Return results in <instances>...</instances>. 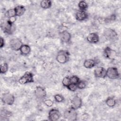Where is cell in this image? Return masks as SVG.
I'll return each instance as SVG.
<instances>
[{
    "label": "cell",
    "instance_id": "6da1fadb",
    "mask_svg": "<svg viewBox=\"0 0 121 121\" xmlns=\"http://www.w3.org/2000/svg\"><path fill=\"white\" fill-rule=\"evenodd\" d=\"M0 27L2 31L8 35H12L16 29V26L14 22L9 19L1 23Z\"/></svg>",
    "mask_w": 121,
    "mask_h": 121
},
{
    "label": "cell",
    "instance_id": "7a4b0ae2",
    "mask_svg": "<svg viewBox=\"0 0 121 121\" xmlns=\"http://www.w3.org/2000/svg\"><path fill=\"white\" fill-rule=\"evenodd\" d=\"M77 112L76 110L71 106L67 108L63 113V117L68 121H74L77 119Z\"/></svg>",
    "mask_w": 121,
    "mask_h": 121
},
{
    "label": "cell",
    "instance_id": "3957f363",
    "mask_svg": "<svg viewBox=\"0 0 121 121\" xmlns=\"http://www.w3.org/2000/svg\"><path fill=\"white\" fill-rule=\"evenodd\" d=\"M69 53L68 51L61 50L59 51L56 55V60L60 64H64L69 60Z\"/></svg>",
    "mask_w": 121,
    "mask_h": 121
},
{
    "label": "cell",
    "instance_id": "277c9868",
    "mask_svg": "<svg viewBox=\"0 0 121 121\" xmlns=\"http://www.w3.org/2000/svg\"><path fill=\"white\" fill-rule=\"evenodd\" d=\"M104 37L108 41H114L118 39V35L117 32L112 28H106L104 31Z\"/></svg>",
    "mask_w": 121,
    "mask_h": 121
},
{
    "label": "cell",
    "instance_id": "5b68a950",
    "mask_svg": "<svg viewBox=\"0 0 121 121\" xmlns=\"http://www.w3.org/2000/svg\"><path fill=\"white\" fill-rule=\"evenodd\" d=\"M34 82L33 74L29 71L26 72L18 79V82L20 84H26Z\"/></svg>",
    "mask_w": 121,
    "mask_h": 121
},
{
    "label": "cell",
    "instance_id": "8992f818",
    "mask_svg": "<svg viewBox=\"0 0 121 121\" xmlns=\"http://www.w3.org/2000/svg\"><path fill=\"white\" fill-rule=\"evenodd\" d=\"M106 76L111 79H116L120 77V73L116 67H111L106 69Z\"/></svg>",
    "mask_w": 121,
    "mask_h": 121
},
{
    "label": "cell",
    "instance_id": "52a82bcc",
    "mask_svg": "<svg viewBox=\"0 0 121 121\" xmlns=\"http://www.w3.org/2000/svg\"><path fill=\"white\" fill-rule=\"evenodd\" d=\"M22 41L18 38H14L10 40L9 45L10 48L14 51H18L23 45Z\"/></svg>",
    "mask_w": 121,
    "mask_h": 121
},
{
    "label": "cell",
    "instance_id": "ba28073f",
    "mask_svg": "<svg viewBox=\"0 0 121 121\" xmlns=\"http://www.w3.org/2000/svg\"><path fill=\"white\" fill-rule=\"evenodd\" d=\"M34 93L36 98L39 100L44 99L46 97L47 94L45 88L41 86H37L36 87Z\"/></svg>",
    "mask_w": 121,
    "mask_h": 121
},
{
    "label": "cell",
    "instance_id": "9c48e42d",
    "mask_svg": "<svg viewBox=\"0 0 121 121\" xmlns=\"http://www.w3.org/2000/svg\"><path fill=\"white\" fill-rule=\"evenodd\" d=\"M2 102L8 105H12L15 101V97L14 95L9 93H6L2 95L1 97Z\"/></svg>",
    "mask_w": 121,
    "mask_h": 121
},
{
    "label": "cell",
    "instance_id": "30bf717a",
    "mask_svg": "<svg viewBox=\"0 0 121 121\" xmlns=\"http://www.w3.org/2000/svg\"><path fill=\"white\" fill-rule=\"evenodd\" d=\"M104 55L105 58L108 59L114 60L117 57V53L115 50L107 46L104 50Z\"/></svg>",
    "mask_w": 121,
    "mask_h": 121
},
{
    "label": "cell",
    "instance_id": "8fae6325",
    "mask_svg": "<svg viewBox=\"0 0 121 121\" xmlns=\"http://www.w3.org/2000/svg\"><path fill=\"white\" fill-rule=\"evenodd\" d=\"M60 113L59 110L55 108H52L49 111L48 118L50 121H57L60 119Z\"/></svg>",
    "mask_w": 121,
    "mask_h": 121
},
{
    "label": "cell",
    "instance_id": "7c38bea8",
    "mask_svg": "<svg viewBox=\"0 0 121 121\" xmlns=\"http://www.w3.org/2000/svg\"><path fill=\"white\" fill-rule=\"evenodd\" d=\"M59 37L62 42L64 43H68L71 40V35L68 31L63 30L60 32Z\"/></svg>",
    "mask_w": 121,
    "mask_h": 121
},
{
    "label": "cell",
    "instance_id": "4fadbf2b",
    "mask_svg": "<svg viewBox=\"0 0 121 121\" xmlns=\"http://www.w3.org/2000/svg\"><path fill=\"white\" fill-rule=\"evenodd\" d=\"M95 77L97 78H104L106 77V69L102 67H98L94 70Z\"/></svg>",
    "mask_w": 121,
    "mask_h": 121
},
{
    "label": "cell",
    "instance_id": "5bb4252c",
    "mask_svg": "<svg viewBox=\"0 0 121 121\" xmlns=\"http://www.w3.org/2000/svg\"><path fill=\"white\" fill-rule=\"evenodd\" d=\"M70 103L71 107L77 110L81 107L82 104V101L79 96L76 95L74 96L71 100Z\"/></svg>",
    "mask_w": 121,
    "mask_h": 121
},
{
    "label": "cell",
    "instance_id": "9a60e30c",
    "mask_svg": "<svg viewBox=\"0 0 121 121\" xmlns=\"http://www.w3.org/2000/svg\"><path fill=\"white\" fill-rule=\"evenodd\" d=\"M99 36L96 33L93 32L88 34L86 37L88 42L91 43H96L99 41Z\"/></svg>",
    "mask_w": 121,
    "mask_h": 121
},
{
    "label": "cell",
    "instance_id": "2e32d148",
    "mask_svg": "<svg viewBox=\"0 0 121 121\" xmlns=\"http://www.w3.org/2000/svg\"><path fill=\"white\" fill-rule=\"evenodd\" d=\"M88 15L87 13L85 10H78L75 15L76 19L79 21H82L88 18Z\"/></svg>",
    "mask_w": 121,
    "mask_h": 121
},
{
    "label": "cell",
    "instance_id": "e0dca14e",
    "mask_svg": "<svg viewBox=\"0 0 121 121\" xmlns=\"http://www.w3.org/2000/svg\"><path fill=\"white\" fill-rule=\"evenodd\" d=\"M116 18V15L115 14H112L110 16L105 18H102V17L99 18L98 20L100 24H104L110 23L115 21Z\"/></svg>",
    "mask_w": 121,
    "mask_h": 121
},
{
    "label": "cell",
    "instance_id": "ac0fdd59",
    "mask_svg": "<svg viewBox=\"0 0 121 121\" xmlns=\"http://www.w3.org/2000/svg\"><path fill=\"white\" fill-rule=\"evenodd\" d=\"M0 116L1 120H8L12 117V113L7 110L2 109L0 111Z\"/></svg>",
    "mask_w": 121,
    "mask_h": 121
},
{
    "label": "cell",
    "instance_id": "d6986e66",
    "mask_svg": "<svg viewBox=\"0 0 121 121\" xmlns=\"http://www.w3.org/2000/svg\"><path fill=\"white\" fill-rule=\"evenodd\" d=\"M19 51L21 55L27 56L30 53L31 49L30 46L28 44H23Z\"/></svg>",
    "mask_w": 121,
    "mask_h": 121
},
{
    "label": "cell",
    "instance_id": "ffe728a7",
    "mask_svg": "<svg viewBox=\"0 0 121 121\" xmlns=\"http://www.w3.org/2000/svg\"><path fill=\"white\" fill-rule=\"evenodd\" d=\"M96 64V60L93 59H87L86 60L84 63L83 65L84 67L86 69H91L94 67Z\"/></svg>",
    "mask_w": 121,
    "mask_h": 121
},
{
    "label": "cell",
    "instance_id": "44dd1931",
    "mask_svg": "<svg viewBox=\"0 0 121 121\" xmlns=\"http://www.w3.org/2000/svg\"><path fill=\"white\" fill-rule=\"evenodd\" d=\"M16 15L17 17L22 16L26 11V8L24 6L18 5L14 8Z\"/></svg>",
    "mask_w": 121,
    "mask_h": 121
},
{
    "label": "cell",
    "instance_id": "7402d4cb",
    "mask_svg": "<svg viewBox=\"0 0 121 121\" xmlns=\"http://www.w3.org/2000/svg\"><path fill=\"white\" fill-rule=\"evenodd\" d=\"M41 7L43 9H48L51 7L52 3L49 0H43L41 1L40 3Z\"/></svg>",
    "mask_w": 121,
    "mask_h": 121
},
{
    "label": "cell",
    "instance_id": "603a6c76",
    "mask_svg": "<svg viewBox=\"0 0 121 121\" xmlns=\"http://www.w3.org/2000/svg\"><path fill=\"white\" fill-rule=\"evenodd\" d=\"M105 104L108 106L113 107L116 104V100L113 97H108L105 100Z\"/></svg>",
    "mask_w": 121,
    "mask_h": 121
},
{
    "label": "cell",
    "instance_id": "cb8c5ba5",
    "mask_svg": "<svg viewBox=\"0 0 121 121\" xmlns=\"http://www.w3.org/2000/svg\"><path fill=\"white\" fill-rule=\"evenodd\" d=\"M5 16L7 17L9 19L15 17H16V12H15L14 8L8 10L5 13Z\"/></svg>",
    "mask_w": 121,
    "mask_h": 121
},
{
    "label": "cell",
    "instance_id": "d4e9b609",
    "mask_svg": "<svg viewBox=\"0 0 121 121\" xmlns=\"http://www.w3.org/2000/svg\"><path fill=\"white\" fill-rule=\"evenodd\" d=\"M78 7L79 10L86 11V10L88 8V4L84 0H81L78 3Z\"/></svg>",
    "mask_w": 121,
    "mask_h": 121
},
{
    "label": "cell",
    "instance_id": "484cf974",
    "mask_svg": "<svg viewBox=\"0 0 121 121\" xmlns=\"http://www.w3.org/2000/svg\"><path fill=\"white\" fill-rule=\"evenodd\" d=\"M0 73L1 74H5L8 70V64L6 62H4L0 64Z\"/></svg>",
    "mask_w": 121,
    "mask_h": 121
},
{
    "label": "cell",
    "instance_id": "4316f807",
    "mask_svg": "<svg viewBox=\"0 0 121 121\" xmlns=\"http://www.w3.org/2000/svg\"><path fill=\"white\" fill-rule=\"evenodd\" d=\"M62 84L63 86H64L65 87H67L68 86H69L71 84L70 77H64L62 80Z\"/></svg>",
    "mask_w": 121,
    "mask_h": 121
},
{
    "label": "cell",
    "instance_id": "83f0119b",
    "mask_svg": "<svg viewBox=\"0 0 121 121\" xmlns=\"http://www.w3.org/2000/svg\"><path fill=\"white\" fill-rule=\"evenodd\" d=\"M54 98L55 101L57 103H61L64 101V97L60 94H56L54 95Z\"/></svg>",
    "mask_w": 121,
    "mask_h": 121
},
{
    "label": "cell",
    "instance_id": "f1b7e54d",
    "mask_svg": "<svg viewBox=\"0 0 121 121\" xmlns=\"http://www.w3.org/2000/svg\"><path fill=\"white\" fill-rule=\"evenodd\" d=\"M70 79L71 83L76 84V85L80 81V78L77 76H76V75H73L71 77H70Z\"/></svg>",
    "mask_w": 121,
    "mask_h": 121
},
{
    "label": "cell",
    "instance_id": "f546056e",
    "mask_svg": "<svg viewBox=\"0 0 121 121\" xmlns=\"http://www.w3.org/2000/svg\"><path fill=\"white\" fill-rule=\"evenodd\" d=\"M78 89H84L86 86V83L85 81L80 80L78 82V83L77 84Z\"/></svg>",
    "mask_w": 121,
    "mask_h": 121
},
{
    "label": "cell",
    "instance_id": "4dcf8cb0",
    "mask_svg": "<svg viewBox=\"0 0 121 121\" xmlns=\"http://www.w3.org/2000/svg\"><path fill=\"white\" fill-rule=\"evenodd\" d=\"M67 88L70 90V91H72V92H75L77 90V89H78L77 87V86L76 84H72L71 83L69 86H68Z\"/></svg>",
    "mask_w": 121,
    "mask_h": 121
},
{
    "label": "cell",
    "instance_id": "1f68e13d",
    "mask_svg": "<svg viewBox=\"0 0 121 121\" xmlns=\"http://www.w3.org/2000/svg\"><path fill=\"white\" fill-rule=\"evenodd\" d=\"M44 104L48 107H51L53 104V102L50 99H46L44 101Z\"/></svg>",
    "mask_w": 121,
    "mask_h": 121
},
{
    "label": "cell",
    "instance_id": "d6a6232c",
    "mask_svg": "<svg viewBox=\"0 0 121 121\" xmlns=\"http://www.w3.org/2000/svg\"><path fill=\"white\" fill-rule=\"evenodd\" d=\"M5 45V40L2 37L0 38V48H2Z\"/></svg>",
    "mask_w": 121,
    "mask_h": 121
}]
</instances>
